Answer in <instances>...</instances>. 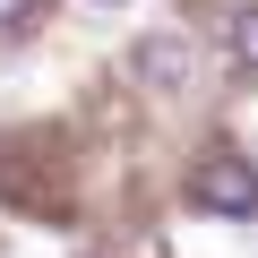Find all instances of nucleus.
<instances>
[{"mask_svg":"<svg viewBox=\"0 0 258 258\" xmlns=\"http://www.w3.org/2000/svg\"><path fill=\"white\" fill-rule=\"evenodd\" d=\"M189 207H207V215H258V164L232 155V147L198 155V172H189Z\"/></svg>","mask_w":258,"mask_h":258,"instance_id":"obj_1","label":"nucleus"},{"mask_svg":"<svg viewBox=\"0 0 258 258\" xmlns=\"http://www.w3.org/2000/svg\"><path fill=\"white\" fill-rule=\"evenodd\" d=\"M129 69H138V78H147L155 95H181L198 60H189V43H181V35H147L138 52H129Z\"/></svg>","mask_w":258,"mask_h":258,"instance_id":"obj_2","label":"nucleus"},{"mask_svg":"<svg viewBox=\"0 0 258 258\" xmlns=\"http://www.w3.org/2000/svg\"><path fill=\"white\" fill-rule=\"evenodd\" d=\"M224 52H232V69H258V9L224 18Z\"/></svg>","mask_w":258,"mask_h":258,"instance_id":"obj_3","label":"nucleus"},{"mask_svg":"<svg viewBox=\"0 0 258 258\" xmlns=\"http://www.w3.org/2000/svg\"><path fill=\"white\" fill-rule=\"evenodd\" d=\"M43 9H52V0H0V26H9V35H18V26H35Z\"/></svg>","mask_w":258,"mask_h":258,"instance_id":"obj_4","label":"nucleus"}]
</instances>
